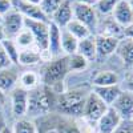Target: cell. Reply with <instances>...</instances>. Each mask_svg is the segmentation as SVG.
<instances>
[{
    "label": "cell",
    "instance_id": "1",
    "mask_svg": "<svg viewBox=\"0 0 133 133\" xmlns=\"http://www.w3.org/2000/svg\"><path fill=\"white\" fill-rule=\"evenodd\" d=\"M88 95H89V92L83 89V88L61 92L56 96V103H55V105L64 115L79 117V116H83L85 100H87Z\"/></svg>",
    "mask_w": 133,
    "mask_h": 133
},
{
    "label": "cell",
    "instance_id": "2",
    "mask_svg": "<svg viewBox=\"0 0 133 133\" xmlns=\"http://www.w3.org/2000/svg\"><path fill=\"white\" fill-rule=\"evenodd\" d=\"M56 103V95L51 88L43 85L28 91L27 113L31 116L47 115Z\"/></svg>",
    "mask_w": 133,
    "mask_h": 133
},
{
    "label": "cell",
    "instance_id": "3",
    "mask_svg": "<svg viewBox=\"0 0 133 133\" xmlns=\"http://www.w3.org/2000/svg\"><path fill=\"white\" fill-rule=\"evenodd\" d=\"M69 73L68 68V56H59L51 59L43 68V83L45 87L56 91L63 84L65 76Z\"/></svg>",
    "mask_w": 133,
    "mask_h": 133
},
{
    "label": "cell",
    "instance_id": "4",
    "mask_svg": "<svg viewBox=\"0 0 133 133\" xmlns=\"http://www.w3.org/2000/svg\"><path fill=\"white\" fill-rule=\"evenodd\" d=\"M24 27L32 33L35 40V47L41 52H48L49 45V23L37 20H31L24 17ZM49 53V52H48Z\"/></svg>",
    "mask_w": 133,
    "mask_h": 133
},
{
    "label": "cell",
    "instance_id": "5",
    "mask_svg": "<svg viewBox=\"0 0 133 133\" xmlns=\"http://www.w3.org/2000/svg\"><path fill=\"white\" fill-rule=\"evenodd\" d=\"M72 11H73V19L75 20L83 23L91 32L97 29L98 19H97V12H96L93 5L81 3V2H72Z\"/></svg>",
    "mask_w": 133,
    "mask_h": 133
},
{
    "label": "cell",
    "instance_id": "6",
    "mask_svg": "<svg viewBox=\"0 0 133 133\" xmlns=\"http://www.w3.org/2000/svg\"><path fill=\"white\" fill-rule=\"evenodd\" d=\"M108 109V105L100 98L96 93L89 92L87 100H85V105H84V112L83 116L92 124H97V121L100 120Z\"/></svg>",
    "mask_w": 133,
    "mask_h": 133
},
{
    "label": "cell",
    "instance_id": "7",
    "mask_svg": "<svg viewBox=\"0 0 133 133\" xmlns=\"http://www.w3.org/2000/svg\"><path fill=\"white\" fill-rule=\"evenodd\" d=\"M2 27L7 39H15L19 32L24 28V17L16 9H11L3 16Z\"/></svg>",
    "mask_w": 133,
    "mask_h": 133
},
{
    "label": "cell",
    "instance_id": "8",
    "mask_svg": "<svg viewBox=\"0 0 133 133\" xmlns=\"http://www.w3.org/2000/svg\"><path fill=\"white\" fill-rule=\"evenodd\" d=\"M123 121H132L133 120V93L128 91H121L117 96L115 103L110 105Z\"/></svg>",
    "mask_w": 133,
    "mask_h": 133
},
{
    "label": "cell",
    "instance_id": "9",
    "mask_svg": "<svg viewBox=\"0 0 133 133\" xmlns=\"http://www.w3.org/2000/svg\"><path fill=\"white\" fill-rule=\"evenodd\" d=\"M12 4H14V9L20 12L23 15V17H25V19L44 21V23H49L51 21L49 17H47L45 14L41 11L40 5L31 4V3L25 2V0H12Z\"/></svg>",
    "mask_w": 133,
    "mask_h": 133
},
{
    "label": "cell",
    "instance_id": "10",
    "mask_svg": "<svg viewBox=\"0 0 133 133\" xmlns=\"http://www.w3.org/2000/svg\"><path fill=\"white\" fill-rule=\"evenodd\" d=\"M11 107H12V115L19 120L27 115L28 107V91L24 88L17 87L11 91Z\"/></svg>",
    "mask_w": 133,
    "mask_h": 133
},
{
    "label": "cell",
    "instance_id": "11",
    "mask_svg": "<svg viewBox=\"0 0 133 133\" xmlns=\"http://www.w3.org/2000/svg\"><path fill=\"white\" fill-rule=\"evenodd\" d=\"M121 121L123 120L116 110L112 107H108L107 112L97 121V130L98 133H113L121 124Z\"/></svg>",
    "mask_w": 133,
    "mask_h": 133
},
{
    "label": "cell",
    "instance_id": "12",
    "mask_svg": "<svg viewBox=\"0 0 133 133\" xmlns=\"http://www.w3.org/2000/svg\"><path fill=\"white\" fill-rule=\"evenodd\" d=\"M120 39L110 37V36H96V59H104L109 55H112L118 47Z\"/></svg>",
    "mask_w": 133,
    "mask_h": 133
},
{
    "label": "cell",
    "instance_id": "13",
    "mask_svg": "<svg viewBox=\"0 0 133 133\" xmlns=\"http://www.w3.org/2000/svg\"><path fill=\"white\" fill-rule=\"evenodd\" d=\"M112 17L121 27H127L132 23L133 21V9L130 8L128 0H120L112 12Z\"/></svg>",
    "mask_w": 133,
    "mask_h": 133
},
{
    "label": "cell",
    "instance_id": "14",
    "mask_svg": "<svg viewBox=\"0 0 133 133\" xmlns=\"http://www.w3.org/2000/svg\"><path fill=\"white\" fill-rule=\"evenodd\" d=\"M73 19V11H72V2L71 0H63L60 7L56 9V12L52 15V20L56 25L60 28H65L66 24Z\"/></svg>",
    "mask_w": 133,
    "mask_h": 133
},
{
    "label": "cell",
    "instance_id": "15",
    "mask_svg": "<svg viewBox=\"0 0 133 133\" xmlns=\"http://www.w3.org/2000/svg\"><path fill=\"white\" fill-rule=\"evenodd\" d=\"M48 52L51 57H59L61 55V28L53 21H49V45Z\"/></svg>",
    "mask_w": 133,
    "mask_h": 133
},
{
    "label": "cell",
    "instance_id": "16",
    "mask_svg": "<svg viewBox=\"0 0 133 133\" xmlns=\"http://www.w3.org/2000/svg\"><path fill=\"white\" fill-rule=\"evenodd\" d=\"M76 53L81 55L88 61L96 60V56H97V53H96V36L89 35L85 39L79 40V45H77Z\"/></svg>",
    "mask_w": 133,
    "mask_h": 133
},
{
    "label": "cell",
    "instance_id": "17",
    "mask_svg": "<svg viewBox=\"0 0 133 133\" xmlns=\"http://www.w3.org/2000/svg\"><path fill=\"white\" fill-rule=\"evenodd\" d=\"M92 92L96 93L108 107H110L115 103L117 96L121 93V88L118 84L117 85H109V87H93Z\"/></svg>",
    "mask_w": 133,
    "mask_h": 133
},
{
    "label": "cell",
    "instance_id": "18",
    "mask_svg": "<svg viewBox=\"0 0 133 133\" xmlns=\"http://www.w3.org/2000/svg\"><path fill=\"white\" fill-rule=\"evenodd\" d=\"M120 77L113 71H98L92 77V85L93 87H109V85H117Z\"/></svg>",
    "mask_w": 133,
    "mask_h": 133
},
{
    "label": "cell",
    "instance_id": "19",
    "mask_svg": "<svg viewBox=\"0 0 133 133\" xmlns=\"http://www.w3.org/2000/svg\"><path fill=\"white\" fill-rule=\"evenodd\" d=\"M43 61L41 52L35 47V48H27V49H20L19 52V64L25 65V66H32Z\"/></svg>",
    "mask_w": 133,
    "mask_h": 133
},
{
    "label": "cell",
    "instance_id": "20",
    "mask_svg": "<svg viewBox=\"0 0 133 133\" xmlns=\"http://www.w3.org/2000/svg\"><path fill=\"white\" fill-rule=\"evenodd\" d=\"M116 51L125 66H133V40L132 39L120 40Z\"/></svg>",
    "mask_w": 133,
    "mask_h": 133
},
{
    "label": "cell",
    "instance_id": "21",
    "mask_svg": "<svg viewBox=\"0 0 133 133\" xmlns=\"http://www.w3.org/2000/svg\"><path fill=\"white\" fill-rule=\"evenodd\" d=\"M19 80V76L15 71L12 69H4L0 71V92H9L12 91L16 83Z\"/></svg>",
    "mask_w": 133,
    "mask_h": 133
},
{
    "label": "cell",
    "instance_id": "22",
    "mask_svg": "<svg viewBox=\"0 0 133 133\" xmlns=\"http://www.w3.org/2000/svg\"><path fill=\"white\" fill-rule=\"evenodd\" d=\"M77 45H79V40H77L72 33H69L65 28L61 29V51L66 55H71L77 52Z\"/></svg>",
    "mask_w": 133,
    "mask_h": 133
},
{
    "label": "cell",
    "instance_id": "23",
    "mask_svg": "<svg viewBox=\"0 0 133 133\" xmlns=\"http://www.w3.org/2000/svg\"><path fill=\"white\" fill-rule=\"evenodd\" d=\"M123 32H124V27H121L117 21H115L113 17H108L101 25V32H100V35L120 39V36H123Z\"/></svg>",
    "mask_w": 133,
    "mask_h": 133
},
{
    "label": "cell",
    "instance_id": "24",
    "mask_svg": "<svg viewBox=\"0 0 133 133\" xmlns=\"http://www.w3.org/2000/svg\"><path fill=\"white\" fill-rule=\"evenodd\" d=\"M65 29L68 31L69 33H72V35L77 39V40H81V39H85L88 37L89 35H92V32L88 29L83 23H80V21H77L75 19H72L68 24H66Z\"/></svg>",
    "mask_w": 133,
    "mask_h": 133
},
{
    "label": "cell",
    "instance_id": "25",
    "mask_svg": "<svg viewBox=\"0 0 133 133\" xmlns=\"http://www.w3.org/2000/svg\"><path fill=\"white\" fill-rule=\"evenodd\" d=\"M15 43L19 49H27V48H32L35 45V40H33L32 33L24 27L19 32V35L15 37Z\"/></svg>",
    "mask_w": 133,
    "mask_h": 133
},
{
    "label": "cell",
    "instance_id": "26",
    "mask_svg": "<svg viewBox=\"0 0 133 133\" xmlns=\"http://www.w3.org/2000/svg\"><path fill=\"white\" fill-rule=\"evenodd\" d=\"M20 79V84H21V88H24L25 91H32L37 88V84H39V76L32 72V71H27L24 73H21V76L19 77Z\"/></svg>",
    "mask_w": 133,
    "mask_h": 133
},
{
    "label": "cell",
    "instance_id": "27",
    "mask_svg": "<svg viewBox=\"0 0 133 133\" xmlns=\"http://www.w3.org/2000/svg\"><path fill=\"white\" fill-rule=\"evenodd\" d=\"M12 133H37V127L28 118H19L14 125Z\"/></svg>",
    "mask_w": 133,
    "mask_h": 133
},
{
    "label": "cell",
    "instance_id": "28",
    "mask_svg": "<svg viewBox=\"0 0 133 133\" xmlns=\"http://www.w3.org/2000/svg\"><path fill=\"white\" fill-rule=\"evenodd\" d=\"M2 47L5 49V52H7V55L9 56L11 61H12L14 64H19V52H20V49L17 48L15 40L5 37L2 41Z\"/></svg>",
    "mask_w": 133,
    "mask_h": 133
},
{
    "label": "cell",
    "instance_id": "29",
    "mask_svg": "<svg viewBox=\"0 0 133 133\" xmlns=\"http://www.w3.org/2000/svg\"><path fill=\"white\" fill-rule=\"evenodd\" d=\"M88 63L89 61L79 53H73V55H71V56H68L69 72H72V71H84L88 66Z\"/></svg>",
    "mask_w": 133,
    "mask_h": 133
},
{
    "label": "cell",
    "instance_id": "30",
    "mask_svg": "<svg viewBox=\"0 0 133 133\" xmlns=\"http://www.w3.org/2000/svg\"><path fill=\"white\" fill-rule=\"evenodd\" d=\"M120 0H98V2L93 5L96 12L101 14V15H112L115 7Z\"/></svg>",
    "mask_w": 133,
    "mask_h": 133
},
{
    "label": "cell",
    "instance_id": "31",
    "mask_svg": "<svg viewBox=\"0 0 133 133\" xmlns=\"http://www.w3.org/2000/svg\"><path fill=\"white\" fill-rule=\"evenodd\" d=\"M63 0H41L40 8L47 17H52V15L56 12V9L60 7Z\"/></svg>",
    "mask_w": 133,
    "mask_h": 133
},
{
    "label": "cell",
    "instance_id": "32",
    "mask_svg": "<svg viewBox=\"0 0 133 133\" xmlns=\"http://www.w3.org/2000/svg\"><path fill=\"white\" fill-rule=\"evenodd\" d=\"M12 61H11L9 56L7 55L5 49L2 47V44H0V71H4V69H9L11 66H12Z\"/></svg>",
    "mask_w": 133,
    "mask_h": 133
},
{
    "label": "cell",
    "instance_id": "33",
    "mask_svg": "<svg viewBox=\"0 0 133 133\" xmlns=\"http://www.w3.org/2000/svg\"><path fill=\"white\" fill-rule=\"evenodd\" d=\"M113 133H133V121H121Z\"/></svg>",
    "mask_w": 133,
    "mask_h": 133
},
{
    "label": "cell",
    "instance_id": "34",
    "mask_svg": "<svg viewBox=\"0 0 133 133\" xmlns=\"http://www.w3.org/2000/svg\"><path fill=\"white\" fill-rule=\"evenodd\" d=\"M11 9H14L12 0H0V15L4 16Z\"/></svg>",
    "mask_w": 133,
    "mask_h": 133
},
{
    "label": "cell",
    "instance_id": "35",
    "mask_svg": "<svg viewBox=\"0 0 133 133\" xmlns=\"http://www.w3.org/2000/svg\"><path fill=\"white\" fill-rule=\"evenodd\" d=\"M123 36H124L125 39H132V40H133V21H132V23H130L129 25L124 27Z\"/></svg>",
    "mask_w": 133,
    "mask_h": 133
},
{
    "label": "cell",
    "instance_id": "36",
    "mask_svg": "<svg viewBox=\"0 0 133 133\" xmlns=\"http://www.w3.org/2000/svg\"><path fill=\"white\" fill-rule=\"evenodd\" d=\"M125 85H127V91L133 93V71L127 76V79H125Z\"/></svg>",
    "mask_w": 133,
    "mask_h": 133
},
{
    "label": "cell",
    "instance_id": "37",
    "mask_svg": "<svg viewBox=\"0 0 133 133\" xmlns=\"http://www.w3.org/2000/svg\"><path fill=\"white\" fill-rule=\"evenodd\" d=\"M72 2H81V3H87V4H91V5H95L98 0H72Z\"/></svg>",
    "mask_w": 133,
    "mask_h": 133
},
{
    "label": "cell",
    "instance_id": "38",
    "mask_svg": "<svg viewBox=\"0 0 133 133\" xmlns=\"http://www.w3.org/2000/svg\"><path fill=\"white\" fill-rule=\"evenodd\" d=\"M5 39V35H4V31H3V27L2 24H0V44H2V41Z\"/></svg>",
    "mask_w": 133,
    "mask_h": 133
},
{
    "label": "cell",
    "instance_id": "39",
    "mask_svg": "<svg viewBox=\"0 0 133 133\" xmlns=\"http://www.w3.org/2000/svg\"><path fill=\"white\" fill-rule=\"evenodd\" d=\"M3 105H4V95H3V92H0V110H2Z\"/></svg>",
    "mask_w": 133,
    "mask_h": 133
},
{
    "label": "cell",
    "instance_id": "40",
    "mask_svg": "<svg viewBox=\"0 0 133 133\" xmlns=\"http://www.w3.org/2000/svg\"><path fill=\"white\" fill-rule=\"evenodd\" d=\"M25 2H28V3H31V4H35V5H40L41 0H25Z\"/></svg>",
    "mask_w": 133,
    "mask_h": 133
},
{
    "label": "cell",
    "instance_id": "41",
    "mask_svg": "<svg viewBox=\"0 0 133 133\" xmlns=\"http://www.w3.org/2000/svg\"><path fill=\"white\" fill-rule=\"evenodd\" d=\"M5 128V125H4V123H3V121H0V133H2L3 132V129Z\"/></svg>",
    "mask_w": 133,
    "mask_h": 133
},
{
    "label": "cell",
    "instance_id": "42",
    "mask_svg": "<svg viewBox=\"0 0 133 133\" xmlns=\"http://www.w3.org/2000/svg\"><path fill=\"white\" fill-rule=\"evenodd\" d=\"M2 133H12V130H9V129H8V128L5 127V128L3 129V132H2Z\"/></svg>",
    "mask_w": 133,
    "mask_h": 133
},
{
    "label": "cell",
    "instance_id": "43",
    "mask_svg": "<svg viewBox=\"0 0 133 133\" xmlns=\"http://www.w3.org/2000/svg\"><path fill=\"white\" fill-rule=\"evenodd\" d=\"M128 3H129V5H130V8L133 9V0H128Z\"/></svg>",
    "mask_w": 133,
    "mask_h": 133
},
{
    "label": "cell",
    "instance_id": "44",
    "mask_svg": "<svg viewBox=\"0 0 133 133\" xmlns=\"http://www.w3.org/2000/svg\"><path fill=\"white\" fill-rule=\"evenodd\" d=\"M2 21H3V16L0 15V24H2Z\"/></svg>",
    "mask_w": 133,
    "mask_h": 133
},
{
    "label": "cell",
    "instance_id": "45",
    "mask_svg": "<svg viewBox=\"0 0 133 133\" xmlns=\"http://www.w3.org/2000/svg\"><path fill=\"white\" fill-rule=\"evenodd\" d=\"M132 121H133V120H132Z\"/></svg>",
    "mask_w": 133,
    "mask_h": 133
}]
</instances>
